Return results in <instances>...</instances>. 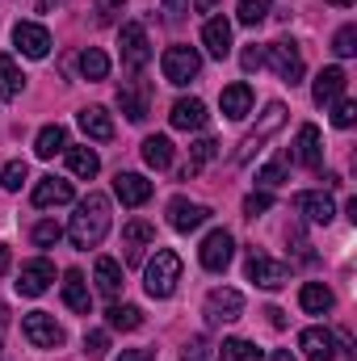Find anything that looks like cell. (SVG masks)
Listing matches in <instances>:
<instances>
[{
    "instance_id": "cell-6",
    "label": "cell",
    "mask_w": 357,
    "mask_h": 361,
    "mask_svg": "<svg viewBox=\"0 0 357 361\" xmlns=\"http://www.w3.org/2000/svg\"><path fill=\"white\" fill-rule=\"evenodd\" d=\"M202 315H206V324H236V319L244 315V294L231 290V286H219V290L206 294Z\"/></svg>"
},
{
    "instance_id": "cell-28",
    "label": "cell",
    "mask_w": 357,
    "mask_h": 361,
    "mask_svg": "<svg viewBox=\"0 0 357 361\" xmlns=\"http://www.w3.org/2000/svg\"><path fill=\"white\" fill-rule=\"evenodd\" d=\"M143 160H147V169H156V173L173 169V139H169V135L143 139Z\"/></svg>"
},
{
    "instance_id": "cell-33",
    "label": "cell",
    "mask_w": 357,
    "mask_h": 361,
    "mask_svg": "<svg viewBox=\"0 0 357 361\" xmlns=\"http://www.w3.org/2000/svg\"><path fill=\"white\" fill-rule=\"evenodd\" d=\"M68 169H72V177H97V169H101V160H97V152L92 147H68Z\"/></svg>"
},
{
    "instance_id": "cell-35",
    "label": "cell",
    "mask_w": 357,
    "mask_h": 361,
    "mask_svg": "<svg viewBox=\"0 0 357 361\" xmlns=\"http://www.w3.org/2000/svg\"><path fill=\"white\" fill-rule=\"evenodd\" d=\"M269 8H273V0H240L236 21H240V25H261L269 17Z\"/></svg>"
},
{
    "instance_id": "cell-14",
    "label": "cell",
    "mask_w": 357,
    "mask_h": 361,
    "mask_svg": "<svg viewBox=\"0 0 357 361\" xmlns=\"http://www.w3.org/2000/svg\"><path fill=\"white\" fill-rule=\"evenodd\" d=\"M51 281H55V265H51L47 257H34V261H25V265H21L17 290H21L25 298H38V294H42Z\"/></svg>"
},
{
    "instance_id": "cell-12",
    "label": "cell",
    "mask_w": 357,
    "mask_h": 361,
    "mask_svg": "<svg viewBox=\"0 0 357 361\" xmlns=\"http://www.w3.org/2000/svg\"><path fill=\"white\" fill-rule=\"evenodd\" d=\"M282 122H286V105H282V101H269V105H265V118H261V126H257V130H253V135L240 143L236 160H240V164H244V160H253V152L265 143V139L273 135V130H277V126H282Z\"/></svg>"
},
{
    "instance_id": "cell-16",
    "label": "cell",
    "mask_w": 357,
    "mask_h": 361,
    "mask_svg": "<svg viewBox=\"0 0 357 361\" xmlns=\"http://www.w3.org/2000/svg\"><path fill=\"white\" fill-rule=\"evenodd\" d=\"M294 164L303 169H320L324 164V139H320V126H298V139H294Z\"/></svg>"
},
{
    "instance_id": "cell-20",
    "label": "cell",
    "mask_w": 357,
    "mask_h": 361,
    "mask_svg": "<svg viewBox=\"0 0 357 361\" xmlns=\"http://www.w3.org/2000/svg\"><path fill=\"white\" fill-rule=\"evenodd\" d=\"M202 47L214 55V59H227L231 55V21L227 17H210L202 25Z\"/></svg>"
},
{
    "instance_id": "cell-34",
    "label": "cell",
    "mask_w": 357,
    "mask_h": 361,
    "mask_svg": "<svg viewBox=\"0 0 357 361\" xmlns=\"http://www.w3.org/2000/svg\"><path fill=\"white\" fill-rule=\"evenodd\" d=\"M219 361H261V349H257L253 341H240V336H231V341H223Z\"/></svg>"
},
{
    "instance_id": "cell-49",
    "label": "cell",
    "mask_w": 357,
    "mask_h": 361,
    "mask_svg": "<svg viewBox=\"0 0 357 361\" xmlns=\"http://www.w3.org/2000/svg\"><path fill=\"white\" fill-rule=\"evenodd\" d=\"M114 361H156V353L152 349H122Z\"/></svg>"
},
{
    "instance_id": "cell-21",
    "label": "cell",
    "mask_w": 357,
    "mask_h": 361,
    "mask_svg": "<svg viewBox=\"0 0 357 361\" xmlns=\"http://www.w3.org/2000/svg\"><path fill=\"white\" fill-rule=\"evenodd\" d=\"M76 197V189H72V180H59V177H42L34 185V206H68Z\"/></svg>"
},
{
    "instance_id": "cell-47",
    "label": "cell",
    "mask_w": 357,
    "mask_h": 361,
    "mask_svg": "<svg viewBox=\"0 0 357 361\" xmlns=\"http://www.w3.org/2000/svg\"><path fill=\"white\" fill-rule=\"evenodd\" d=\"M240 63H244V72H261V68H265V47H248V51L240 55Z\"/></svg>"
},
{
    "instance_id": "cell-25",
    "label": "cell",
    "mask_w": 357,
    "mask_h": 361,
    "mask_svg": "<svg viewBox=\"0 0 357 361\" xmlns=\"http://www.w3.org/2000/svg\"><path fill=\"white\" fill-rule=\"evenodd\" d=\"M219 105H223V114H227L231 122H240V118H248V114H253V89H248L244 80H236V85H227V89H223Z\"/></svg>"
},
{
    "instance_id": "cell-7",
    "label": "cell",
    "mask_w": 357,
    "mask_h": 361,
    "mask_svg": "<svg viewBox=\"0 0 357 361\" xmlns=\"http://www.w3.org/2000/svg\"><path fill=\"white\" fill-rule=\"evenodd\" d=\"M21 332H25V341H30L34 349H59V345H63V328H59L55 315H47V311H30V315L21 319Z\"/></svg>"
},
{
    "instance_id": "cell-2",
    "label": "cell",
    "mask_w": 357,
    "mask_h": 361,
    "mask_svg": "<svg viewBox=\"0 0 357 361\" xmlns=\"http://www.w3.org/2000/svg\"><path fill=\"white\" fill-rule=\"evenodd\" d=\"M177 281H181V257L173 248H156V257L143 269V290L152 298H169L177 290Z\"/></svg>"
},
{
    "instance_id": "cell-29",
    "label": "cell",
    "mask_w": 357,
    "mask_h": 361,
    "mask_svg": "<svg viewBox=\"0 0 357 361\" xmlns=\"http://www.w3.org/2000/svg\"><path fill=\"white\" fill-rule=\"evenodd\" d=\"M97 290L105 294V298H118L122 294V265L114 261V257H97Z\"/></svg>"
},
{
    "instance_id": "cell-48",
    "label": "cell",
    "mask_w": 357,
    "mask_h": 361,
    "mask_svg": "<svg viewBox=\"0 0 357 361\" xmlns=\"http://www.w3.org/2000/svg\"><path fill=\"white\" fill-rule=\"evenodd\" d=\"M185 13H189V0H164V21L169 25H181Z\"/></svg>"
},
{
    "instance_id": "cell-13",
    "label": "cell",
    "mask_w": 357,
    "mask_h": 361,
    "mask_svg": "<svg viewBox=\"0 0 357 361\" xmlns=\"http://www.w3.org/2000/svg\"><path fill=\"white\" fill-rule=\"evenodd\" d=\"M202 223H210V206L189 202V197H173L169 202V227L173 231H198Z\"/></svg>"
},
{
    "instance_id": "cell-30",
    "label": "cell",
    "mask_w": 357,
    "mask_h": 361,
    "mask_svg": "<svg viewBox=\"0 0 357 361\" xmlns=\"http://www.w3.org/2000/svg\"><path fill=\"white\" fill-rule=\"evenodd\" d=\"M76 68H80L85 80H105V76H109V55H105L101 47H85L80 59H76Z\"/></svg>"
},
{
    "instance_id": "cell-19",
    "label": "cell",
    "mask_w": 357,
    "mask_h": 361,
    "mask_svg": "<svg viewBox=\"0 0 357 361\" xmlns=\"http://www.w3.org/2000/svg\"><path fill=\"white\" fill-rule=\"evenodd\" d=\"M114 197H118L122 206H143V202L152 197V180L139 177V173H118V177H114Z\"/></svg>"
},
{
    "instance_id": "cell-3",
    "label": "cell",
    "mask_w": 357,
    "mask_h": 361,
    "mask_svg": "<svg viewBox=\"0 0 357 361\" xmlns=\"http://www.w3.org/2000/svg\"><path fill=\"white\" fill-rule=\"evenodd\" d=\"M118 47H122V68L131 76H139L147 63H152V42H147V30L139 21H126L122 34H118Z\"/></svg>"
},
{
    "instance_id": "cell-10",
    "label": "cell",
    "mask_w": 357,
    "mask_h": 361,
    "mask_svg": "<svg viewBox=\"0 0 357 361\" xmlns=\"http://www.w3.org/2000/svg\"><path fill=\"white\" fill-rule=\"evenodd\" d=\"M13 47H17L25 59H47V55H51V34H47V25H38V21H17V25H13Z\"/></svg>"
},
{
    "instance_id": "cell-9",
    "label": "cell",
    "mask_w": 357,
    "mask_h": 361,
    "mask_svg": "<svg viewBox=\"0 0 357 361\" xmlns=\"http://www.w3.org/2000/svg\"><path fill=\"white\" fill-rule=\"evenodd\" d=\"M118 105H122V114L131 118V122H147V114H152V85L147 80H122L118 85Z\"/></svg>"
},
{
    "instance_id": "cell-42",
    "label": "cell",
    "mask_w": 357,
    "mask_h": 361,
    "mask_svg": "<svg viewBox=\"0 0 357 361\" xmlns=\"http://www.w3.org/2000/svg\"><path fill=\"white\" fill-rule=\"evenodd\" d=\"M181 361H210V341L206 336H189L185 349H181Z\"/></svg>"
},
{
    "instance_id": "cell-54",
    "label": "cell",
    "mask_w": 357,
    "mask_h": 361,
    "mask_svg": "<svg viewBox=\"0 0 357 361\" xmlns=\"http://www.w3.org/2000/svg\"><path fill=\"white\" fill-rule=\"evenodd\" d=\"M0 273H8V248H0Z\"/></svg>"
},
{
    "instance_id": "cell-46",
    "label": "cell",
    "mask_w": 357,
    "mask_h": 361,
    "mask_svg": "<svg viewBox=\"0 0 357 361\" xmlns=\"http://www.w3.org/2000/svg\"><path fill=\"white\" fill-rule=\"evenodd\" d=\"M118 13H126V0H97V21H118Z\"/></svg>"
},
{
    "instance_id": "cell-1",
    "label": "cell",
    "mask_w": 357,
    "mask_h": 361,
    "mask_svg": "<svg viewBox=\"0 0 357 361\" xmlns=\"http://www.w3.org/2000/svg\"><path fill=\"white\" fill-rule=\"evenodd\" d=\"M105 231H109V197H105V193L80 197V202H76V214H72V223H68V240L89 252V248H97V244L105 240Z\"/></svg>"
},
{
    "instance_id": "cell-18",
    "label": "cell",
    "mask_w": 357,
    "mask_h": 361,
    "mask_svg": "<svg viewBox=\"0 0 357 361\" xmlns=\"http://www.w3.org/2000/svg\"><path fill=\"white\" fill-rule=\"evenodd\" d=\"M345 85H349V76L341 72V68H324L320 76H315V89H311V101L324 109V105H337L341 97H345Z\"/></svg>"
},
{
    "instance_id": "cell-36",
    "label": "cell",
    "mask_w": 357,
    "mask_h": 361,
    "mask_svg": "<svg viewBox=\"0 0 357 361\" xmlns=\"http://www.w3.org/2000/svg\"><path fill=\"white\" fill-rule=\"evenodd\" d=\"M122 244H131V248L156 244V227H152V223H143V219H135V223H126V227H122Z\"/></svg>"
},
{
    "instance_id": "cell-31",
    "label": "cell",
    "mask_w": 357,
    "mask_h": 361,
    "mask_svg": "<svg viewBox=\"0 0 357 361\" xmlns=\"http://www.w3.org/2000/svg\"><path fill=\"white\" fill-rule=\"evenodd\" d=\"M25 89V76H21V68L13 63V55H0V97L4 101H17Z\"/></svg>"
},
{
    "instance_id": "cell-22",
    "label": "cell",
    "mask_w": 357,
    "mask_h": 361,
    "mask_svg": "<svg viewBox=\"0 0 357 361\" xmlns=\"http://www.w3.org/2000/svg\"><path fill=\"white\" fill-rule=\"evenodd\" d=\"M169 122H173L177 130H202V126H206V101L181 97L177 105H173V114H169Z\"/></svg>"
},
{
    "instance_id": "cell-45",
    "label": "cell",
    "mask_w": 357,
    "mask_h": 361,
    "mask_svg": "<svg viewBox=\"0 0 357 361\" xmlns=\"http://www.w3.org/2000/svg\"><path fill=\"white\" fill-rule=\"evenodd\" d=\"M105 349H109V332H85V353L89 357H105Z\"/></svg>"
},
{
    "instance_id": "cell-41",
    "label": "cell",
    "mask_w": 357,
    "mask_h": 361,
    "mask_svg": "<svg viewBox=\"0 0 357 361\" xmlns=\"http://www.w3.org/2000/svg\"><path fill=\"white\" fill-rule=\"evenodd\" d=\"M30 177V169H25V160H8L4 169H0V185L4 189H21V180Z\"/></svg>"
},
{
    "instance_id": "cell-4",
    "label": "cell",
    "mask_w": 357,
    "mask_h": 361,
    "mask_svg": "<svg viewBox=\"0 0 357 361\" xmlns=\"http://www.w3.org/2000/svg\"><path fill=\"white\" fill-rule=\"evenodd\" d=\"M265 63L273 68V76H277V80H286L290 89L303 80V55H298V47H294V42H286V38H277V42H269V47H265Z\"/></svg>"
},
{
    "instance_id": "cell-40",
    "label": "cell",
    "mask_w": 357,
    "mask_h": 361,
    "mask_svg": "<svg viewBox=\"0 0 357 361\" xmlns=\"http://www.w3.org/2000/svg\"><path fill=\"white\" fill-rule=\"evenodd\" d=\"M59 240H63V227H59V223L42 219V223L34 227V244H38V248H51V244H59Z\"/></svg>"
},
{
    "instance_id": "cell-15",
    "label": "cell",
    "mask_w": 357,
    "mask_h": 361,
    "mask_svg": "<svg viewBox=\"0 0 357 361\" xmlns=\"http://www.w3.org/2000/svg\"><path fill=\"white\" fill-rule=\"evenodd\" d=\"M298 349L307 361H332L341 349H337V336L328 328H303L298 332Z\"/></svg>"
},
{
    "instance_id": "cell-44",
    "label": "cell",
    "mask_w": 357,
    "mask_h": 361,
    "mask_svg": "<svg viewBox=\"0 0 357 361\" xmlns=\"http://www.w3.org/2000/svg\"><path fill=\"white\" fill-rule=\"evenodd\" d=\"M332 122H337L341 130H349V126L357 122V105H353V101H345V97H341V101H337V109H332Z\"/></svg>"
},
{
    "instance_id": "cell-8",
    "label": "cell",
    "mask_w": 357,
    "mask_h": 361,
    "mask_svg": "<svg viewBox=\"0 0 357 361\" xmlns=\"http://www.w3.org/2000/svg\"><path fill=\"white\" fill-rule=\"evenodd\" d=\"M231 257H236V240H231L223 227H214V231L202 240V248H198L202 269H210V273H223L227 265H231Z\"/></svg>"
},
{
    "instance_id": "cell-50",
    "label": "cell",
    "mask_w": 357,
    "mask_h": 361,
    "mask_svg": "<svg viewBox=\"0 0 357 361\" xmlns=\"http://www.w3.org/2000/svg\"><path fill=\"white\" fill-rule=\"evenodd\" d=\"M265 315H269V324H273V328H286V311H282V307H269Z\"/></svg>"
},
{
    "instance_id": "cell-17",
    "label": "cell",
    "mask_w": 357,
    "mask_h": 361,
    "mask_svg": "<svg viewBox=\"0 0 357 361\" xmlns=\"http://www.w3.org/2000/svg\"><path fill=\"white\" fill-rule=\"evenodd\" d=\"M294 210H298L307 223H324V227L337 219V206H332V197H328V193H315V189L298 193V197H294Z\"/></svg>"
},
{
    "instance_id": "cell-38",
    "label": "cell",
    "mask_w": 357,
    "mask_h": 361,
    "mask_svg": "<svg viewBox=\"0 0 357 361\" xmlns=\"http://www.w3.org/2000/svg\"><path fill=\"white\" fill-rule=\"evenodd\" d=\"M332 51H337L341 59L357 55V25H341V30H337V38H332Z\"/></svg>"
},
{
    "instance_id": "cell-23",
    "label": "cell",
    "mask_w": 357,
    "mask_h": 361,
    "mask_svg": "<svg viewBox=\"0 0 357 361\" xmlns=\"http://www.w3.org/2000/svg\"><path fill=\"white\" fill-rule=\"evenodd\" d=\"M63 302L76 311V315H89L92 311V294H89V281L80 269H68L63 273Z\"/></svg>"
},
{
    "instance_id": "cell-32",
    "label": "cell",
    "mask_w": 357,
    "mask_h": 361,
    "mask_svg": "<svg viewBox=\"0 0 357 361\" xmlns=\"http://www.w3.org/2000/svg\"><path fill=\"white\" fill-rule=\"evenodd\" d=\"M105 324H109L114 332H135V328L143 324V311L131 307V302H114V307L105 311Z\"/></svg>"
},
{
    "instance_id": "cell-24",
    "label": "cell",
    "mask_w": 357,
    "mask_h": 361,
    "mask_svg": "<svg viewBox=\"0 0 357 361\" xmlns=\"http://www.w3.org/2000/svg\"><path fill=\"white\" fill-rule=\"evenodd\" d=\"M76 122H80V130H85L89 139H97V143H109V139H114V118H109L101 105H85V109L76 114Z\"/></svg>"
},
{
    "instance_id": "cell-26",
    "label": "cell",
    "mask_w": 357,
    "mask_h": 361,
    "mask_svg": "<svg viewBox=\"0 0 357 361\" xmlns=\"http://www.w3.org/2000/svg\"><path fill=\"white\" fill-rule=\"evenodd\" d=\"M59 152H68V130H63L59 122H51V126L38 130V139H34V156H38V160H55Z\"/></svg>"
},
{
    "instance_id": "cell-11",
    "label": "cell",
    "mask_w": 357,
    "mask_h": 361,
    "mask_svg": "<svg viewBox=\"0 0 357 361\" xmlns=\"http://www.w3.org/2000/svg\"><path fill=\"white\" fill-rule=\"evenodd\" d=\"M248 281H257L261 290H282L286 281H290V269L282 265V261H273L265 252H248Z\"/></svg>"
},
{
    "instance_id": "cell-43",
    "label": "cell",
    "mask_w": 357,
    "mask_h": 361,
    "mask_svg": "<svg viewBox=\"0 0 357 361\" xmlns=\"http://www.w3.org/2000/svg\"><path fill=\"white\" fill-rule=\"evenodd\" d=\"M269 206H273V193H269V189H257V193H248V197H244V214H248V219L265 214Z\"/></svg>"
},
{
    "instance_id": "cell-5",
    "label": "cell",
    "mask_w": 357,
    "mask_h": 361,
    "mask_svg": "<svg viewBox=\"0 0 357 361\" xmlns=\"http://www.w3.org/2000/svg\"><path fill=\"white\" fill-rule=\"evenodd\" d=\"M160 72H164V80L169 85H189L198 72H202V55L193 51V47H169L164 51V59H160Z\"/></svg>"
},
{
    "instance_id": "cell-39",
    "label": "cell",
    "mask_w": 357,
    "mask_h": 361,
    "mask_svg": "<svg viewBox=\"0 0 357 361\" xmlns=\"http://www.w3.org/2000/svg\"><path fill=\"white\" fill-rule=\"evenodd\" d=\"M214 156H219V143H214V139H198V143H193V156H189V169L198 173V169L210 164Z\"/></svg>"
},
{
    "instance_id": "cell-37",
    "label": "cell",
    "mask_w": 357,
    "mask_h": 361,
    "mask_svg": "<svg viewBox=\"0 0 357 361\" xmlns=\"http://www.w3.org/2000/svg\"><path fill=\"white\" fill-rule=\"evenodd\" d=\"M286 177H290V164H286V160H273V164H265V169L257 173V180H261L265 189H277V185H286Z\"/></svg>"
},
{
    "instance_id": "cell-52",
    "label": "cell",
    "mask_w": 357,
    "mask_h": 361,
    "mask_svg": "<svg viewBox=\"0 0 357 361\" xmlns=\"http://www.w3.org/2000/svg\"><path fill=\"white\" fill-rule=\"evenodd\" d=\"M193 8H198V13H214V8H219V0H193Z\"/></svg>"
},
{
    "instance_id": "cell-27",
    "label": "cell",
    "mask_w": 357,
    "mask_h": 361,
    "mask_svg": "<svg viewBox=\"0 0 357 361\" xmlns=\"http://www.w3.org/2000/svg\"><path fill=\"white\" fill-rule=\"evenodd\" d=\"M332 290L324 286V281H307L303 290H298V307L307 311V315H324V311H332Z\"/></svg>"
},
{
    "instance_id": "cell-51",
    "label": "cell",
    "mask_w": 357,
    "mask_h": 361,
    "mask_svg": "<svg viewBox=\"0 0 357 361\" xmlns=\"http://www.w3.org/2000/svg\"><path fill=\"white\" fill-rule=\"evenodd\" d=\"M4 332H8V307L0 302V349H4Z\"/></svg>"
},
{
    "instance_id": "cell-55",
    "label": "cell",
    "mask_w": 357,
    "mask_h": 361,
    "mask_svg": "<svg viewBox=\"0 0 357 361\" xmlns=\"http://www.w3.org/2000/svg\"><path fill=\"white\" fill-rule=\"evenodd\" d=\"M328 4H337V8H353L357 0H328Z\"/></svg>"
},
{
    "instance_id": "cell-53",
    "label": "cell",
    "mask_w": 357,
    "mask_h": 361,
    "mask_svg": "<svg viewBox=\"0 0 357 361\" xmlns=\"http://www.w3.org/2000/svg\"><path fill=\"white\" fill-rule=\"evenodd\" d=\"M269 361H294V357H290V349H277V353H269Z\"/></svg>"
}]
</instances>
